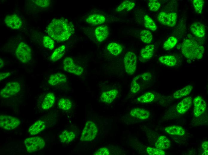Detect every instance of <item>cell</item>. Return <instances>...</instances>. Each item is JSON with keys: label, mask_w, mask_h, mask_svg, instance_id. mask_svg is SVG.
Masks as SVG:
<instances>
[{"label": "cell", "mask_w": 208, "mask_h": 155, "mask_svg": "<svg viewBox=\"0 0 208 155\" xmlns=\"http://www.w3.org/2000/svg\"><path fill=\"white\" fill-rule=\"evenodd\" d=\"M48 35L58 42L68 40L74 33L73 24L68 19L61 18H54L48 25L46 28Z\"/></svg>", "instance_id": "6da1fadb"}, {"label": "cell", "mask_w": 208, "mask_h": 155, "mask_svg": "<svg viewBox=\"0 0 208 155\" xmlns=\"http://www.w3.org/2000/svg\"><path fill=\"white\" fill-rule=\"evenodd\" d=\"M181 51L188 59H200L203 57L204 48L194 40L186 39L182 43Z\"/></svg>", "instance_id": "7a4b0ae2"}, {"label": "cell", "mask_w": 208, "mask_h": 155, "mask_svg": "<svg viewBox=\"0 0 208 155\" xmlns=\"http://www.w3.org/2000/svg\"><path fill=\"white\" fill-rule=\"evenodd\" d=\"M15 54L17 58L23 63L29 62L32 58V51L31 48L26 43L22 42L18 45L16 48Z\"/></svg>", "instance_id": "3957f363"}, {"label": "cell", "mask_w": 208, "mask_h": 155, "mask_svg": "<svg viewBox=\"0 0 208 155\" xmlns=\"http://www.w3.org/2000/svg\"><path fill=\"white\" fill-rule=\"evenodd\" d=\"M24 144L27 151L33 153L42 149L45 145L44 139L39 136L28 137L25 139Z\"/></svg>", "instance_id": "277c9868"}, {"label": "cell", "mask_w": 208, "mask_h": 155, "mask_svg": "<svg viewBox=\"0 0 208 155\" xmlns=\"http://www.w3.org/2000/svg\"><path fill=\"white\" fill-rule=\"evenodd\" d=\"M97 132L98 129L96 124L92 121H88L82 132L80 140L82 142L91 141L96 137Z\"/></svg>", "instance_id": "5b68a950"}, {"label": "cell", "mask_w": 208, "mask_h": 155, "mask_svg": "<svg viewBox=\"0 0 208 155\" xmlns=\"http://www.w3.org/2000/svg\"><path fill=\"white\" fill-rule=\"evenodd\" d=\"M123 63L126 72L129 75H133L136 70L137 58L135 53L128 52L124 58Z\"/></svg>", "instance_id": "8992f818"}, {"label": "cell", "mask_w": 208, "mask_h": 155, "mask_svg": "<svg viewBox=\"0 0 208 155\" xmlns=\"http://www.w3.org/2000/svg\"><path fill=\"white\" fill-rule=\"evenodd\" d=\"M20 124V120L15 117L6 114L0 116V126L4 129L12 130L18 126Z\"/></svg>", "instance_id": "52a82bcc"}, {"label": "cell", "mask_w": 208, "mask_h": 155, "mask_svg": "<svg viewBox=\"0 0 208 155\" xmlns=\"http://www.w3.org/2000/svg\"><path fill=\"white\" fill-rule=\"evenodd\" d=\"M20 89V84L18 82H9L1 90L0 96L4 98L10 97L17 94Z\"/></svg>", "instance_id": "ba28073f"}, {"label": "cell", "mask_w": 208, "mask_h": 155, "mask_svg": "<svg viewBox=\"0 0 208 155\" xmlns=\"http://www.w3.org/2000/svg\"><path fill=\"white\" fill-rule=\"evenodd\" d=\"M177 15L175 12L167 13L162 11L159 13L157 19L161 24L169 27H173L176 24Z\"/></svg>", "instance_id": "9c48e42d"}, {"label": "cell", "mask_w": 208, "mask_h": 155, "mask_svg": "<svg viewBox=\"0 0 208 155\" xmlns=\"http://www.w3.org/2000/svg\"><path fill=\"white\" fill-rule=\"evenodd\" d=\"M63 67L64 70L68 72L79 76L82 73V67L77 65L73 58L70 57L65 58L63 62Z\"/></svg>", "instance_id": "30bf717a"}, {"label": "cell", "mask_w": 208, "mask_h": 155, "mask_svg": "<svg viewBox=\"0 0 208 155\" xmlns=\"http://www.w3.org/2000/svg\"><path fill=\"white\" fill-rule=\"evenodd\" d=\"M194 105L193 114L196 117L201 115L205 111L207 105L205 101L200 96L195 97L193 100Z\"/></svg>", "instance_id": "8fae6325"}, {"label": "cell", "mask_w": 208, "mask_h": 155, "mask_svg": "<svg viewBox=\"0 0 208 155\" xmlns=\"http://www.w3.org/2000/svg\"><path fill=\"white\" fill-rule=\"evenodd\" d=\"M4 21L7 26L14 30L20 29L22 24V21L21 18L15 14L6 16L4 18Z\"/></svg>", "instance_id": "7c38bea8"}, {"label": "cell", "mask_w": 208, "mask_h": 155, "mask_svg": "<svg viewBox=\"0 0 208 155\" xmlns=\"http://www.w3.org/2000/svg\"><path fill=\"white\" fill-rule=\"evenodd\" d=\"M192 103L191 97H186L181 101L177 105V111L180 114H183L190 108Z\"/></svg>", "instance_id": "4fadbf2b"}, {"label": "cell", "mask_w": 208, "mask_h": 155, "mask_svg": "<svg viewBox=\"0 0 208 155\" xmlns=\"http://www.w3.org/2000/svg\"><path fill=\"white\" fill-rule=\"evenodd\" d=\"M67 76L61 73H57L51 75L49 77L48 82L52 86H55L67 81Z\"/></svg>", "instance_id": "5bb4252c"}, {"label": "cell", "mask_w": 208, "mask_h": 155, "mask_svg": "<svg viewBox=\"0 0 208 155\" xmlns=\"http://www.w3.org/2000/svg\"><path fill=\"white\" fill-rule=\"evenodd\" d=\"M191 33L197 37L202 38L205 34V28L203 24L198 22L192 23L190 26Z\"/></svg>", "instance_id": "9a60e30c"}, {"label": "cell", "mask_w": 208, "mask_h": 155, "mask_svg": "<svg viewBox=\"0 0 208 155\" xmlns=\"http://www.w3.org/2000/svg\"><path fill=\"white\" fill-rule=\"evenodd\" d=\"M118 93V90L115 89L104 92L100 96V100L106 103H111L117 97Z\"/></svg>", "instance_id": "2e32d148"}, {"label": "cell", "mask_w": 208, "mask_h": 155, "mask_svg": "<svg viewBox=\"0 0 208 155\" xmlns=\"http://www.w3.org/2000/svg\"><path fill=\"white\" fill-rule=\"evenodd\" d=\"M94 34L97 40L99 42H101L105 40L108 36V27L104 25L99 26L95 29Z\"/></svg>", "instance_id": "e0dca14e"}, {"label": "cell", "mask_w": 208, "mask_h": 155, "mask_svg": "<svg viewBox=\"0 0 208 155\" xmlns=\"http://www.w3.org/2000/svg\"><path fill=\"white\" fill-rule=\"evenodd\" d=\"M46 126V124L44 121L39 120L36 121L29 128L28 132L31 135L34 136L44 130Z\"/></svg>", "instance_id": "ac0fdd59"}, {"label": "cell", "mask_w": 208, "mask_h": 155, "mask_svg": "<svg viewBox=\"0 0 208 155\" xmlns=\"http://www.w3.org/2000/svg\"><path fill=\"white\" fill-rule=\"evenodd\" d=\"M105 20V18L103 15L95 13L89 16L86 19V21L91 25H97L103 23Z\"/></svg>", "instance_id": "d6986e66"}, {"label": "cell", "mask_w": 208, "mask_h": 155, "mask_svg": "<svg viewBox=\"0 0 208 155\" xmlns=\"http://www.w3.org/2000/svg\"><path fill=\"white\" fill-rule=\"evenodd\" d=\"M55 101V96L52 92L48 93L44 97L42 102L41 106L42 109L46 110L51 108Z\"/></svg>", "instance_id": "ffe728a7"}, {"label": "cell", "mask_w": 208, "mask_h": 155, "mask_svg": "<svg viewBox=\"0 0 208 155\" xmlns=\"http://www.w3.org/2000/svg\"><path fill=\"white\" fill-rule=\"evenodd\" d=\"M155 50V46L153 44L146 45L141 50L140 54L141 58L145 60H148L153 56Z\"/></svg>", "instance_id": "44dd1931"}, {"label": "cell", "mask_w": 208, "mask_h": 155, "mask_svg": "<svg viewBox=\"0 0 208 155\" xmlns=\"http://www.w3.org/2000/svg\"><path fill=\"white\" fill-rule=\"evenodd\" d=\"M130 114L132 116L143 120L147 119L150 115V113L148 111L138 108L132 109Z\"/></svg>", "instance_id": "7402d4cb"}, {"label": "cell", "mask_w": 208, "mask_h": 155, "mask_svg": "<svg viewBox=\"0 0 208 155\" xmlns=\"http://www.w3.org/2000/svg\"><path fill=\"white\" fill-rule=\"evenodd\" d=\"M75 137L76 134L73 131L68 130L63 131L59 136L60 142L66 144L72 142Z\"/></svg>", "instance_id": "603a6c76"}, {"label": "cell", "mask_w": 208, "mask_h": 155, "mask_svg": "<svg viewBox=\"0 0 208 155\" xmlns=\"http://www.w3.org/2000/svg\"><path fill=\"white\" fill-rule=\"evenodd\" d=\"M165 131L167 134L172 135L182 136L185 133L184 129L179 125H174L167 127L165 128Z\"/></svg>", "instance_id": "cb8c5ba5"}, {"label": "cell", "mask_w": 208, "mask_h": 155, "mask_svg": "<svg viewBox=\"0 0 208 155\" xmlns=\"http://www.w3.org/2000/svg\"><path fill=\"white\" fill-rule=\"evenodd\" d=\"M158 61L161 63L170 67L175 66L177 63L176 58L172 55L161 56L158 58Z\"/></svg>", "instance_id": "d4e9b609"}, {"label": "cell", "mask_w": 208, "mask_h": 155, "mask_svg": "<svg viewBox=\"0 0 208 155\" xmlns=\"http://www.w3.org/2000/svg\"><path fill=\"white\" fill-rule=\"evenodd\" d=\"M171 145L170 140L166 136H161L158 138L155 144L156 148L163 150L169 148Z\"/></svg>", "instance_id": "484cf974"}, {"label": "cell", "mask_w": 208, "mask_h": 155, "mask_svg": "<svg viewBox=\"0 0 208 155\" xmlns=\"http://www.w3.org/2000/svg\"><path fill=\"white\" fill-rule=\"evenodd\" d=\"M65 45H62L56 48L50 57V60L52 62H56L63 56L65 51Z\"/></svg>", "instance_id": "4316f807"}, {"label": "cell", "mask_w": 208, "mask_h": 155, "mask_svg": "<svg viewBox=\"0 0 208 155\" xmlns=\"http://www.w3.org/2000/svg\"><path fill=\"white\" fill-rule=\"evenodd\" d=\"M193 88L192 85H188L183 88L177 90L173 94L174 97L176 99L183 97L188 95L191 92Z\"/></svg>", "instance_id": "83f0119b"}, {"label": "cell", "mask_w": 208, "mask_h": 155, "mask_svg": "<svg viewBox=\"0 0 208 155\" xmlns=\"http://www.w3.org/2000/svg\"><path fill=\"white\" fill-rule=\"evenodd\" d=\"M107 49L111 54L116 56L119 55L123 51V48L120 44L114 42L109 44Z\"/></svg>", "instance_id": "f1b7e54d"}, {"label": "cell", "mask_w": 208, "mask_h": 155, "mask_svg": "<svg viewBox=\"0 0 208 155\" xmlns=\"http://www.w3.org/2000/svg\"><path fill=\"white\" fill-rule=\"evenodd\" d=\"M135 6V3L132 1L125 0L121 3L116 8L117 12L123 11H129L132 9Z\"/></svg>", "instance_id": "f546056e"}, {"label": "cell", "mask_w": 208, "mask_h": 155, "mask_svg": "<svg viewBox=\"0 0 208 155\" xmlns=\"http://www.w3.org/2000/svg\"><path fill=\"white\" fill-rule=\"evenodd\" d=\"M57 104L59 108L64 111L69 110L72 106L71 101L66 98H62L60 99L59 100Z\"/></svg>", "instance_id": "4dcf8cb0"}, {"label": "cell", "mask_w": 208, "mask_h": 155, "mask_svg": "<svg viewBox=\"0 0 208 155\" xmlns=\"http://www.w3.org/2000/svg\"><path fill=\"white\" fill-rule=\"evenodd\" d=\"M140 36L141 41L144 43L149 44L152 41L153 36L149 30H142L140 33Z\"/></svg>", "instance_id": "1f68e13d"}, {"label": "cell", "mask_w": 208, "mask_h": 155, "mask_svg": "<svg viewBox=\"0 0 208 155\" xmlns=\"http://www.w3.org/2000/svg\"><path fill=\"white\" fill-rule=\"evenodd\" d=\"M155 95L154 94L148 92L138 97L137 100L141 103H147L152 101L154 99Z\"/></svg>", "instance_id": "d6a6232c"}, {"label": "cell", "mask_w": 208, "mask_h": 155, "mask_svg": "<svg viewBox=\"0 0 208 155\" xmlns=\"http://www.w3.org/2000/svg\"><path fill=\"white\" fill-rule=\"evenodd\" d=\"M178 42L177 38L174 36L169 37L163 43V48L166 50H169L173 49Z\"/></svg>", "instance_id": "836d02e7"}, {"label": "cell", "mask_w": 208, "mask_h": 155, "mask_svg": "<svg viewBox=\"0 0 208 155\" xmlns=\"http://www.w3.org/2000/svg\"><path fill=\"white\" fill-rule=\"evenodd\" d=\"M144 24L147 29L152 31H155L157 26L153 20L149 16L145 15L144 17Z\"/></svg>", "instance_id": "e575fe53"}, {"label": "cell", "mask_w": 208, "mask_h": 155, "mask_svg": "<svg viewBox=\"0 0 208 155\" xmlns=\"http://www.w3.org/2000/svg\"><path fill=\"white\" fill-rule=\"evenodd\" d=\"M42 43L45 47L51 50L53 49L54 48V41L48 35H45L43 37Z\"/></svg>", "instance_id": "d590c367"}, {"label": "cell", "mask_w": 208, "mask_h": 155, "mask_svg": "<svg viewBox=\"0 0 208 155\" xmlns=\"http://www.w3.org/2000/svg\"><path fill=\"white\" fill-rule=\"evenodd\" d=\"M192 4L196 13L198 14L202 13L204 1L203 0H194Z\"/></svg>", "instance_id": "8d00e7d4"}, {"label": "cell", "mask_w": 208, "mask_h": 155, "mask_svg": "<svg viewBox=\"0 0 208 155\" xmlns=\"http://www.w3.org/2000/svg\"><path fill=\"white\" fill-rule=\"evenodd\" d=\"M160 6V4L157 0H150L148 3V7L151 11L155 12L158 10Z\"/></svg>", "instance_id": "74e56055"}, {"label": "cell", "mask_w": 208, "mask_h": 155, "mask_svg": "<svg viewBox=\"0 0 208 155\" xmlns=\"http://www.w3.org/2000/svg\"><path fill=\"white\" fill-rule=\"evenodd\" d=\"M147 153L150 155H164L165 152L163 150L157 148L148 147L146 149Z\"/></svg>", "instance_id": "f35d334b"}, {"label": "cell", "mask_w": 208, "mask_h": 155, "mask_svg": "<svg viewBox=\"0 0 208 155\" xmlns=\"http://www.w3.org/2000/svg\"><path fill=\"white\" fill-rule=\"evenodd\" d=\"M140 89V85L134 78L131 83V92L133 93H135L138 92Z\"/></svg>", "instance_id": "ab89813d"}, {"label": "cell", "mask_w": 208, "mask_h": 155, "mask_svg": "<svg viewBox=\"0 0 208 155\" xmlns=\"http://www.w3.org/2000/svg\"><path fill=\"white\" fill-rule=\"evenodd\" d=\"M34 2L38 6L42 7H47L50 4V1L49 0H36L34 1Z\"/></svg>", "instance_id": "60d3db41"}, {"label": "cell", "mask_w": 208, "mask_h": 155, "mask_svg": "<svg viewBox=\"0 0 208 155\" xmlns=\"http://www.w3.org/2000/svg\"><path fill=\"white\" fill-rule=\"evenodd\" d=\"M94 155H109L110 154L109 151L106 147L101 148L95 152Z\"/></svg>", "instance_id": "b9f144b4"}, {"label": "cell", "mask_w": 208, "mask_h": 155, "mask_svg": "<svg viewBox=\"0 0 208 155\" xmlns=\"http://www.w3.org/2000/svg\"><path fill=\"white\" fill-rule=\"evenodd\" d=\"M140 75L141 79L144 81H148L152 78V73L149 72L143 73L140 74Z\"/></svg>", "instance_id": "7bdbcfd3"}, {"label": "cell", "mask_w": 208, "mask_h": 155, "mask_svg": "<svg viewBox=\"0 0 208 155\" xmlns=\"http://www.w3.org/2000/svg\"><path fill=\"white\" fill-rule=\"evenodd\" d=\"M202 148L204 152L202 155H208V141L204 142L202 145Z\"/></svg>", "instance_id": "ee69618b"}, {"label": "cell", "mask_w": 208, "mask_h": 155, "mask_svg": "<svg viewBox=\"0 0 208 155\" xmlns=\"http://www.w3.org/2000/svg\"><path fill=\"white\" fill-rule=\"evenodd\" d=\"M11 74L10 72H6L1 73L0 74V81H1L9 77Z\"/></svg>", "instance_id": "f6af8a7d"}, {"label": "cell", "mask_w": 208, "mask_h": 155, "mask_svg": "<svg viewBox=\"0 0 208 155\" xmlns=\"http://www.w3.org/2000/svg\"><path fill=\"white\" fill-rule=\"evenodd\" d=\"M4 65V63L3 60L0 58V68L3 67Z\"/></svg>", "instance_id": "bcb514c9"}]
</instances>
